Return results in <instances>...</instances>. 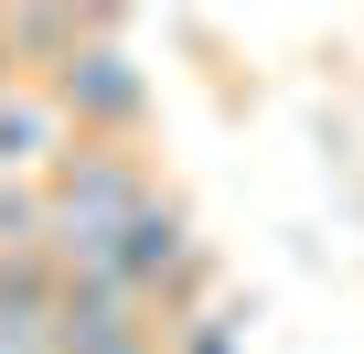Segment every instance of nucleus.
I'll return each mask as SVG.
<instances>
[{"instance_id": "nucleus-1", "label": "nucleus", "mask_w": 364, "mask_h": 354, "mask_svg": "<svg viewBox=\"0 0 364 354\" xmlns=\"http://www.w3.org/2000/svg\"><path fill=\"white\" fill-rule=\"evenodd\" d=\"M54 236H129L161 194H150V172L129 161V150H107V140H75L65 161H54Z\"/></svg>"}, {"instance_id": "nucleus-3", "label": "nucleus", "mask_w": 364, "mask_h": 354, "mask_svg": "<svg viewBox=\"0 0 364 354\" xmlns=\"http://www.w3.org/2000/svg\"><path fill=\"white\" fill-rule=\"evenodd\" d=\"M75 140H65V108H54V86H22V97H0V172H43V161H65Z\"/></svg>"}, {"instance_id": "nucleus-5", "label": "nucleus", "mask_w": 364, "mask_h": 354, "mask_svg": "<svg viewBox=\"0 0 364 354\" xmlns=\"http://www.w3.org/2000/svg\"><path fill=\"white\" fill-rule=\"evenodd\" d=\"M0 97H22V76H11V43H0Z\"/></svg>"}, {"instance_id": "nucleus-2", "label": "nucleus", "mask_w": 364, "mask_h": 354, "mask_svg": "<svg viewBox=\"0 0 364 354\" xmlns=\"http://www.w3.org/2000/svg\"><path fill=\"white\" fill-rule=\"evenodd\" d=\"M54 108L75 118V140H107V150H118V140H139V118H150V76L118 54V33H97V43L54 76Z\"/></svg>"}, {"instance_id": "nucleus-4", "label": "nucleus", "mask_w": 364, "mask_h": 354, "mask_svg": "<svg viewBox=\"0 0 364 354\" xmlns=\"http://www.w3.org/2000/svg\"><path fill=\"white\" fill-rule=\"evenodd\" d=\"M247 301H225V311H193V322H171V354H247Z\"/></svg>"}]
</instances>
